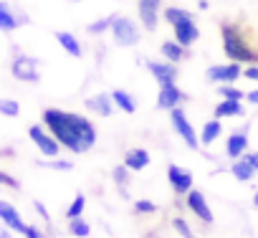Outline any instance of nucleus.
<instances>
[{
	"label": "nucleus",
	"mask_w": 258,
	"mask_h": 238,
	"mask_svg": "<svg viewBox=\"0 0 258 238\" xmlns=\"http://www.w3.org/2000/svg\"><path fill=\"white\" fill-rule=\"evenodd\" d=\"M147 69L160 84H175V79H177V66L172 61H165V64L162 61H150Z\"/></svg>",
	"instance_id": "obj_11"
},
{
	"label": "nucleus",
	"mask_w": 258,
	"mask_h": 238,
	"mask_svg": "<svg viewBox=\"0 0 258 238\" xmlns=\"http://www.w3.org/2000/svg\"><path fill=\"white\" fill-rule=\"evenodd\" d=\"M245 99H248L250 104H258V89H253V91H248V94H245Z\"/></svg>",
	"instance_id": "obj_39"
},
{
	"label": "nucleus",
	"mask_w": 258,
	"mask_h": 238,
	"mask_svg": "<svg viewBox=\"0 0 258 238\" xmlns=\"http://www.w3.org/2000/svg\"><path fill=\"white\" fill-rule=\"evenodd\" d=\"M0 114H6V116H18V114H21V104L13 101V99H0Z\"/></svg>",
	"instance_id": "obj_27"
},
{
	"label": "nucleus",
	"mask_w": 258,
	"mask_h": 238,
	"mask_svg": "<svg viewBox=\"0 0 258 238\" xmlns=\"http://www.w3.org/2000/svg\"><path fill=\"white\" fill-rule=\"evenodd\" d=\"M124 165L129 170H145L150 165V152L147 150H129L124 157Z\"/></svg>",
	"instance_id": "obj_17"
},
{
	"label": "nucleus",
	"mask_w": 258,
	"mask_h": 238,
	"mask_svg": "<svg viewBox=\"0 0 258 238\" xmlns=\"http://www.w3.org/2000/svg\"><path fill=\"white\" fill-rule=\"evenodd\" d=\"M56 41L61 43V48H63L69 56H74V58H79V56H81V43L76 41V36H74V33L58 31V33H56Z\"/></svg>",
	"instance_id": "obj_18"
},
{
	"label": "nucleus",
	"mask_w": 258,
	"mask_h": 238,
	"mask_svg": "<svg viewBox=\"0 0 258 238\" xmlns=\"http://www.w3.org/2000/svg\"><path fill=\"white\" fill-rule=\"evenodd\" d=\"M51 167H56V170H71V162H66V160H53Z\"/></svg>",
	"instance_id": "obj_38"
},
{
	"label": "nucleus",
	"mask_w": 258,
	"mask_h": 238,
	"mask_svg": "<svg viewBox=\"0 0 258 238\" xmlns=\"http://www.w3.org/2000/svg\"><path fill=\"white\" fill-rule=\"evenodd\" d=\"M114 21H116V16H106V18H99V21H94V23H89V33L91 36H99V33H106V31H111V26H114Z\"/></svg>",
	"instance_id": "obj_25"
},
{
	"label": "nucleus",
	"mask_w": 258,
	"mask_h": 238,
	"mask_svg": "<svg viewBox=\"0 0 258 238\" xmlns=\"http://www.w3.org/2000/svg\"><path fill=\"white\" fill-rule=\"evenodd\" d=\"M111 104H114V99L106 96V94H96V96H91V99L86 101V106H89L91 111L101 114V116H109V114H111Z\"/></svg>",
	"instance_id": "obj_20"
},
{
	"label": "nucleus",
	"mask_w": 258,
	"mask_h": 238,
	"mask_svg": "<svg viewBox=\"0 0 258 238\" xmlns=\"http://www.w3.org/2000/svg\"><path fill=\"white\" fill-rule=\"evenodd\" d=\"M243 157L250 162V167H253V170H258V152H245Z\"/></svg>",
	"instance_id": "obj_37"
},
{
	"label": "nucleus",
	"mask_w": 258,
	"mask_h": 238,
	"mask_svg": "<svg viewBox=\"0 0 258 238\" xmlns=\"http://www.w3.org/2000/svg\"><path fill=\"white\" fill-rule=\"evenodd\" d=\"M135 210H137V213H155L157 205L150 203V200H137V203H135Z\"/></svg>",
	"instance_id": "obj_31"
},
{
	"label": "nucleus",
	"mask_w": 258,
	"mask_h": 238,
	"mask_svg": "<svg viewBox=\"0 0 258 238\" xmlns=\"http://www.w3.org/2000/svg\"><path fill=\"white\" fill-rule=\"evenodd\" d=\"M111 36L119 46H135L140 41V28L132 18H119L116 16V21L111 26Z\"/></svg>",
	"instance_id": "obj_3"
},
{
	"label": "nucleus",
	"mask_w": 258,
	"mask_h": 238,
	"mask_svg": "<svg viewBox=\"0 0 258 238\" xmlns=\"http://www.w3.org/2000/svg\"><path fill=\"white\" fill-rule=\"evenodd\" d=\"M43 122L51 130V135L71 152H86L96 142V130L81 114L61 111V109H46Z\"/></svg>",
	"instance_id": "obj_1"
},
{
	"label": "nucleus",
	"mask_w": 258,
	"mask_h": 238,
	"mask_svg": "<svg viewBox=\"0 0 258 238\" xmlns=\"http://www.w3.org/2000/svg\"><path fill=\"white\" fill-rule=\"evenodd\" d=\"M230 170H233V175H235L238 180H243V183H248V180L253 177V172H255L245 157H238V160L233 162V167H230Z\"/></svg>",
	"instance_id": "obj_24"
},
{
	"label": "nucleus",
	"mask_w": 258,
	"mask_h": 238,
	"mask_svg": "<svg viewBox=\"0 0 258 238\" xmlns=\"http://www.w3.org/2000/svg\"><path fill=\"white\" fill-rule=\"evenodd\" d=\"M238 114H243V106H240V101L223 99V101L215 106V116H238Z\"/></svg>",
	"instance_id": "obj_22"
},
{
	"label": "nucleus",
	"mask_w": 258,
	"mask_h": 238,
	"mask_svg": "<svg viewBox=\"0 0 258 238\" xmlns=\"http://www.w3.org/2000/svg\"><path fill=\"white\" fill-rule=\"evenodd\" d=\"M172 28H175V41H180L182 46H192L200 38V28L195 26L192 16L185 18V21H180V23H175Z\"/></svg>",
	"instance_id": "obj_8"
},
{
	"label": "nucleus",
	"mask_w": 258,
	"mask_h": 238,
	"mask_svg": "<svg viewBox=\"0 0 258 238\" xmlns=\"http://www.w3.org/2000/svg\"><path fill=\"white\" fill-rule=\"evenodd\" d=\"M21 23H28V18H26V16L16 18L8 3H0V28H3L6 33H11V31H16Z\"/></svg>",
	"instance_id": "obj_15"
},
{
	"label": "nucleus",
	"mask_w": 258,
	"mask_h": 238,
	"mask_svg": "<svg viewBox=\"0 0 258 238\" xmlns=\"http://www.w3.org/2000/svg\"><path fill=\"white\" fill-rule=\"evenodd\" d=\"M126 170H129L126 165H124V167H116V170H114V180H116L119 185H124V183L129 180V175H126Z\"/></svg>",
	"instance_id": "obj_32"
},
{
	"label": "nucleus",
	"mask_w": 258,
	"mask_h": 238,
	"mask_svg": "<svg viewBox=\"0 0 258 238\" xmlns=\"http://www.w3.org/2000/svg\"><path fill=\"white\" fill-rule=\"evenodd\" d=\"M218 135H223V127H220V122H218V119H210V122L203 127L200 142H203V145H213V142L218 140Z\"/></svg>",
	"instance_id": "obj_23"
},
{
	"label": "nucleus",
	"mask_w": 258,
	"mask_h": 238,
	"mask_svg": "<svg viewBox=\"0 0 258 238\" xmlns=\"http://www.w3.org/2000/svg\"><path fill=\"white\" fill-rule=\"evenodd\" d=\"M223 99H233V101H240L245 94L240 91V89H235L233 84H220V91H218Z\"/></svg>",
	"instance_id": "obj_28"
},
{
	"label": "nucleus",
	"mask_w": 258,
	"mask_h": 238,
	"mask_svg": "<svg viewBox=\"0 0 258 238\" xmlns=\"http://www.w3.org/2000/svg\"><path fill=\"white\" fill-rule=\"evenodd\" d=\"M185 238H195V235H185Z\"/></svg>",
	"instance_id": "obj_42"
},
{
	"label": "nucleus",
	"mask_w": 258,
	"mask_h": 238,
	"mask_svg": "<svg viewBox=\"0 0 258 238\" xmlns=\"http://www.w3.org/2000/svg\"><path fill=\"white\" fill-rule=\"evenodd\" d=\"M185 18H190V13L182 11V8H167V11H165V21L172 23V26L180 23V21H185Z\"/></svg>",
	"instance_id": "obj_29"
},
{
	"label": "nucleus",
	"mask_w": 258,
	"mask_h": 238,
	"mask_svg": "<svg viewBox=\"0 0 258 238\" xmlns=\"http://www.w3.org/2000/svg\"><path fill=\"white\" fill-rule=\"evenodd\" d=\"M84 208H86V198H84V195H76V198H74V203H71V205H69V210H66L69 220H74V218H81Z\"/></svg>",
	"instance_id": "obj_26"
},
{
	"label": "nucleus",
	"mask_w": 258,
	"mask_h": 238,
	"mask_svg": "<svg viewBox=\"0 0 258 238\" xmlns=\"http://www.w3.org/2000/svg\"><path fill=\"white\" fill-rule=\"evenodd\" d=\"M69 230H71V235L86 238V235H89V223H84L81 218H74V220H71V225H69Z\"/></svg>",
	"instance_id": "obj_30"
},
{
	"label": "nucleus",
	"mask_w": 258,
	"mask_h": 238,
	"mask_svg": "<svg viewBox=\"0 0 258 238\" xmlns=\"http://www.w3.org/2000/svg\"><path fill=\"white\" fill-rule=\"evenodd\" d=\"M0 183H3V185H8V188H21V183H16L8 172H0Z\"/></svg>",
	"instance_id": "obj_36"
},
{
	"label": "nucleus",
	"mask_w": 258,
	"mask_h": 238,
	"mask_svg": "<svg viewBox=\"0 0 258 238\" xmlns=\"http://www.w3.org/2000/svg\"><path fill=\"white\" fill-rule=\"evenodd\" d=\"M243 76H245V79H250V81H258V66L248 64V69L243 71Z\"/></svg>",
	"instance_id": "obj_35"
},
{
	"label": "nucleus",
	"mask_w": 258,
	"mask_h": 238,
	"mask_svg": "<svg viewBox=\"0 0 258 238\" xmlns=\"http://www.w3.org/2000/svg\"><path fill=\"white\" fill-rule=\"evenodd\" d=\"M28 135H31L33 145L41 150V155H46V157H56V155H58V150H61V142H58L56 137L46 135V132H43L38 125H36V127H31V130H28Z\"/></svg>",
	"instance_id": "obj_6"
},
{
	"label": "nucleus",
	"mask_w": 258,
	"mask_h": 238,
	"mask_svg": "<svg viewBox=\"0 0 258 238\" xmlns=\"http://www.w3.org/2000/svg\"><path fill=\"white\" fill-rule=\"evenodd\" d=\"M187 205H190V210H192L203 223H213V210H210V205H208V200H205L203 193L190 190V193H187Z\"/></svg>",
	"instance_id": "obj_12"
},
{
	"label": "nucleus",
	"mask_w": 258,
	"mask_h": 238,
	"mask_svg": "<svg viewBox=\"0 0 258 238\" xmlns=\"http://www.w3.org/2000/svg\"><path fill=\"white\" fill-rule=\"evenodd\" d=\"M0 218H3V223L8 225V228H13V230H26V223L21 220V215H18V210L11 205V203H0Z\"/></svg>",
	"instance_id": "obj_14"
},
{
	"label": "nucleus",
	"mask_w": 258,
	"mask_h": 238,
	"mask_svg": "<svg viewBox=\"0 0 258 238\" xmlns=\"http://www.w3.org/2000/svg\"><path fill=\"white\" fill-rule=\"evenodd\" d=\"M23 235H26V238H43V233H41V230H38L36 225H26Z\"/></svg>",
	"instance_id": "obj_34"
},
{
	"label": "nucleus",
	"mask_w": 258,
	"mask_h": 238,
	"mask_svg": "<svg viewBox=\"0 0 258 238\" xmlns=\"http://www.w3.org/2000/svg\"><path fill=\"white\" fill-rule=\"evenodd\" d=\"M0 238H11V230H8V228H3V230H0Z\"/></svg>",
	"instance_id": "obj_40"
},
{
	"label": "nucleus",
	"mask_w": 258,
	"mask_h": 238,
	"mask_svg": "<svg viewBox=\"0 0 258 238\" xmlns=\"http://www.w3.org/2000/svg\"><path fill=\"white\" fill-rule=\"evenodd\" d=\"M245 150H248V137H245V132L230 135V140H228V155H230L233 160H238V157L245 155Z\"/></svg>",
	"instance_id": "obj_19"
},
{
	"label": "nucleus",
	"mask_w": 258,
	"mask_h": 238,
	"mask_svg": "<svg viewBox=\"0 0 258 238\" xmlns=\"http://www.w3.org/2000/svg\"><path fill=\"white\" fill-rule=\"evenodd\" d=\"M243 76V69H240V64L238 61H230V64H220V66H210L208 69V79L213 81V84H233V81H238Z\"/></svg>",
	"instance_id": "obj_5"
},
{
	"label": "nucleus",
	"mask_w": 258,
	"mask_h": 238,
	"mask_svg": "<svg viewBox=\"0 0 258 238\" xmlns=\"http://www.w3.org/2000/svg\"><path fill=\"white\" fill-rule=\"evenodd\" d=\"M187 96L175 86V84H160V96H157V106L160 109H175L180 101H185Z\"/></svg>",
	"instance_id": "obj_10"
},
{
	"label": "nucleus",
	"mask_w": 258,
	"mask_h": 238,
	"mask_svg": "<svg viewBox=\"0 0 258 238\" xmlns=\"http://www.w3.org/2000/svg\"><path fill=\"white\" fill-rule=\"evenodd\" d=\"M167 177H170V185H172V190L177 195L192 190V175H190V170H185L180 165H170L167 167Z\"/></svg>",
	"instance_id": "obj_7"
},
{
	"label": "nucleus",
	"mask_w": 258,
	"mask_h": 238,
	"mask_svg": "<svg viewBox=\"0 0 258 238\" xmlns=\"http://www.w3.org/2000/svg\"><path fill=\"white\" fill-rule=\"evenodd\" d=\"M220 36H223V51L230 61H238V64H255L258 61V53L243 41V33L238 31V26L223 23Z\"/></svg>",
	"instance_id": "obj_2"
},
{
	"label": "nucleus",
	"mask_w": 258,
	"mask_h": 238,
	"mask_svg": "<svg viewBox=\"0 0 258 238\" xmlns=\"http://www.w3.org/2000/svg\"><path fill=\"white\" fill-rule=\"evenodd\" d=\"M253 205H255V208H258V193H255V195H253Z\"/></svg>",
	"instance_id": "obj_41"
},
{
	"label": "nucleus",
	"mask_w": 258,
	"mask_h": 238,
	"mask_svg": "<svg viewBox=\"0 0 258 238\" xmlns=\"http://www.w3.org/2000/svg\"><path fill=\"white\" fill-rule=\"evenodd\" d=\"M137 6H140L142 26L147 31H155L157 28V21H160V0H137Z\"/></svg>",
	"instance_id": "obj_9"
},
{
	"label": "nucleus",
	"mask_w": 258,
	"mask_h": 238,
	"mask_svg": "<svg viewBox=\"0 0 258 238\" xmlns=\"http://www.w3.org/2000/svg\"><path fill=\"white\" fill-rule=\"evenodd\" d=\"M172 225H175V228L182 233V238H185V235H190V225H187L182 218H175V220H172Z\"/></svg>",
	"instance_id": "obj_33"
},
{
	"label": "nucleus",
	"mask_w": 258,
	"mask_h": 238,
	"mask_svg": "<svg viewBox=\"0 0 258 238\" xmlns=\"http://www.w3.org/2000/svg\"><path fill=\"white\" fill-rule=\"evenodd\" d=\"M162 56L167 61H172V64H180L190 53H187V46H182L180 41H167V43H162Z\"/></svg>",
	"instance_id": "obj_16"
},
{
	"label": "nucleus",
	"mask_w": 258,
	"mask_h": 238,
	"mask_svg": "<svg viewBox=\"0 0 258 238\" xmlns=\"http://www.w3.org/2000/svg\"><path fill=\"white\" fill-rule=\"evenodd\" d=\"M170 111H172L170 116H172V127H175V132L182 137V142H185L190 150H198V147H200V137L195 135L192 125L187 122V116L182 114V109H180V106H175V109H170Z\"/></svg>",
	"instance_id": "obj_4"
},
{
	"label": "nucleus",
	"mask_w": 258,
	"mask_h": 238,
	"mask_svg": "<svg viewBox=\"0 0 258 238\" xmlns=\"http://www.w3.org/2000/svg\"><path fill=\"white\" fill-rule=\"evenodd\" d=\"M13 76L21 81H38V71H36V58L28 56H18L13 61Z\"/></svg>",
	"instance_id": "obj_13"
},
{
	"label": "nucleus",
	"mask_w": 258,
	"mask_h": 238,
	"mask_svg": "<svg viewBox=\"0 0 258 238\" xmlns=\"http://www.w3.org/2000/svg\"><path fill=\"white\" fill-rule=\"evenodd\" d=\"M111 99H114V104H116L121 111H126V114H132V111L137 109V104H135L132 94H126L124 89H116V91H111Z\"/></svg>",
	"instance_id": "obj_21"
}]
</instances>
